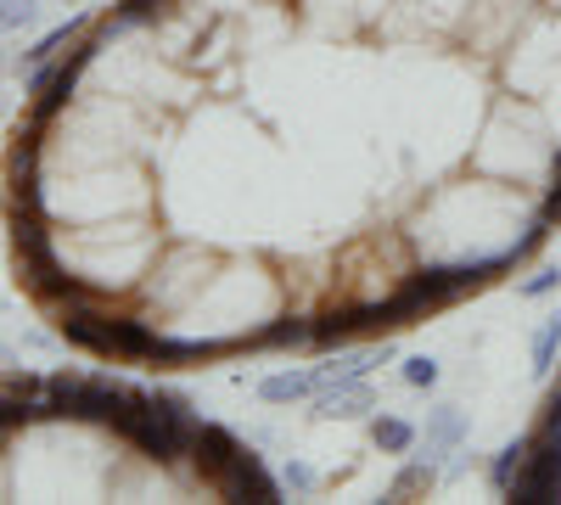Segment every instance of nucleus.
<instances>
[{
    "label": "nucleus",
    "instance_id": "9d476101",
    "mask_svg": "<svg viewBox=\"0 0 561 505\" xmlns=\"http://www.w3.org/2000/svg\"><path fill=\"white\" fill-rule=\"evenodd\" d=\"M556 359H561V309L545 320V326L534 332V343H528V365H534V377H550V371H556Z\"/></svg>",
    "mask_w": 561,
    "mask_h": 505
},
{
    "label": "nucleus",
    "instance_id": "a211bd4d",
    "mask_svg": "<svg viewBox=\"0 0 561 505\" xmlns=\"http://www.w3.org/2000/svg\"><path fill=\"white\" fill-rule=\"evenodd\" d=\"M0 309H7V298H0Z\"/></svg>",
    "mask_w": 561,
    "mask_h": 505
},
{
    "label": "nucleus",
    "instance_id": "423d86ee",
    "mask_svg": "<svg viewBox=\"0 0 561 505\" xmlns=\"http://www.w3.org/2000/svg\"><path fill=\"white\" fill-rule=\"evenodd\" d=\"M84 28H90V18H68V23H57V28H45L34 45H28V51H23V62H51V57H62L68 51V45H79L84 39Z\"/></svg>",
    "mask_w": 561,
    "mask_h": 505
},
{
    "label": "nucleus",
    "instance_id": "7ed1b4c3",
    "mask_svg": "<svg viewBox=\"0 0 561 505\" xmlns=\"http://www.w3.org/2000/svg\"><path fill=\"white\" fill-rule=\"evenodd\" d=\"M192 455H197V472H203V483H214V489L225 494V478H230V467H237V455H242V444L230 438L225 427H208V422H197Z\"/></svg>",
    "mask_w": 561,
    "mask_h": 505
},
{
    "label": "nucleus",
    "instance_id": "39448f33",
    "mask_svg": "<svg viewBox=\"0 0 561 505\" xmlns=\"http://www.w3.org/2000/svg\"><path fill=\"white\" fill-rule=\"evenodd\" d=\"M309 393H320V371H275V377L259 382V399L264 404H298Z\"/></svg>",
    "mask_w": 561,
    "mask_h": 505
},
{
    "label": "nucleus",
    "instance_id": "9b49d317",
    "mask_svg": "<svg viewBox=\"0 0 561 505\" xmlns=\"http://www.w3.org/2000/svg\"><path fill=\"white\" fill-rule=\"evenodd\" d=\"M523 467H528V438H511V444L494 455V461H489V483L505 494L511 483H517V472H523Z\"/></svg>",
    "mask_w": 561,
    "mask_h": 505
},
{
    "label": "nucleus",
    "instance_id": "f8f14e48",
    "mask_svg": "<svg viewBox=\"0 0 561 505\" xmlns=\"http://www.w3.org/2000/svg\"><path fill=\"white\" fill-rule=\"evenodd\" d=\"M259 343L264 348H304V343H314V326L309 320H270V326L259 332Z\"/></svg>",
    "mask_w": 561,
    "mask_h": 505
},
{
    "label": "nucleus",
    "instance_id": "f03ea898",
    "mask_svg": "<svg viewBox=\"0 0 561 505\" xmlns=\"http://www.w3.org/2000/svg\"><path fill=\"white\" fill-rule=\"evenodd\" d=\"M377 410V388H370V377H354V382H325L320 399H314V416L320 422H359Z\"/></svg>",
    "mask_w": 561,
    "mask_h": 505
},
{
    "label": "nucleus",
    "instance_id": "6e6552de",
    "mask_svg": "<svg viewBox=\"0 0 561 505\" xmlns=\"http://www.w3.org/2000/svg\"><path fill=\"white\" fill-rule=\"evenodd\" d=\"M421 282H427L433 303L444 309V303H455L460 292H472V269H466V264H427V269H421Z\"/></svg>",
    "mask_w": 561,
    "mask_h": 505
},
{
    "label": "nucleus",
    "instance_id": "4468645a",
    "mask_svg": "<svg viewBox=\"0 0 561 505\" xmlns=\"http://www.w3.org/2000/svg\"><path fill=\"white\" fill-rule=\"evenodd\" d=\"M438 377H444V365H438L433 354H410V359H404V382H410V388H438Z\"/></svg>",
    "mask_w": 561,
    "mask_h": 505
},
{
    "label": "nucleus",
    "instance_id": "f3484780",
    "mask_svg": "<svg viewBox=\"0 0 561 505\" xmlns=\"http://www.w3.org/2000/svg\"><path fill=\"white\" fill-rule=\"evenodd\" d=\"M314 483H320V478H314V467H304V461H293V467H287V489L314 494Z\"/></svg>",
    "mask_w": 561,
    "mask_h": 505
},
{
    "label": "nucleus",
    "instance_id": "2eb2a0df",
    "mask_svg": "<svg viewBox=\"0 0 561 505\" xmlns=\"http://www.w3.org/2000/svg\"><path fill=\"white\" fill-rule=\"evenodd\" d=\"M39 18V0H0V34L7 28H23Z\"/></svg>",
    "mask_w": 561,
    "mask_h": 505
},
{
    "label": "nucleus",
    "instance_id": "6ab92c4d",
    "mask_svg": "<svg viewBox=\"0 0 561 505\" xmlns=\"http://www.w3.org/2000/svg\"><path fill=\"white\" fill-rule=\"evenodd\" d=\"M0 359H7V354H0Z\"/></svg>",
    "mask_w": 561,
    "mask_h": 505
},
{
    "label": "nucleus",
    "instance_id": "dca6fc26",
    "mask_svg": "<svg viewBox=\"0 0 561 505\" xmlns=\"http://www.w3.org/2000/svg\"><path fill=\"white\" fill-rule=\"evenodd\" d=\"M550 292H561V264H545L539 275L523 282V298H550Z\"/></svg>",
    "mask_w": 561,
    "mask_h": 505
},
{
    "label": "nucleus",
    "instance_id": "1a4fd4ad",
    "mask_svg": "<svg viewBox=\"0 0 561 505\" xmlns=\"http://www.w3.org/2000/svg\"><path fill=\"white\" fill-rule=\"evenodd\" d=\"M415 438H421V427L404 422V416H370V444H377L382 455H410Z\"/></svg>",
    "mask_w": 561,
    "mask_h": 505
},
{
    "label": "nucleus",
    "instance_id": "20e7f679",
    "mask_svg": "<svg viewBox=\"0 0 561 505\" xmlns=\"http://www.w3.org/2000/svg\"><path fill=\"white\" fill-rule=\"evenodd\" d=\"M466 444V416H460V404H438V410H427V427H421V438H415V449L421 455H455Z\"/></svg>",
    "mask_w": 561,
    "mask_h": 505
},
{
    "label": "nucleus",
    "instance_id": "0eeeda50",
    "mask_svg": "<svg viewBox=\"0 0 561 505\" xmlns=\"http://www.w3.org/2000/svg\"><path fill=\"white\" fill-rule=\"evenodd\" d=\"M433 483H438V461H433V455H410V461L393 472V483H388V500L433 494Z\"/></svg>",
    "mask_w": 561,
    "mask_h": 505
},
{
    "label": "nucleus",
    "instance_id": "ddd939ff",
    "mask_svg": "<svg viewBox=\"0 0 561 505\" xmlns=\"http://www.w3.org/2000/svg\"><path fill=\"white\" fill-rule=\"evenodd\" d=\"M517 264V253L511 248H500V253H483V259H466V269H472V287H489V282H500V275Z\"/></svg>",
    "mask_w": 561,
    "mask_h": 505
},
{
    "label": "nucleus",
    "instance_id": "f257e3e1",
    "mask_svg": "<svg viewBox=\"0 0 561 505\" xmlns=\"http://www.w3.org/2000/svg\"><path fill=\"white\" fill-rule=\"evenodd\" d=\"M57 320H62V337L90 348V354H107V359H152L158 354V332L147 326V320L107 314V309H96V298L62 303Z\"/></svg>",
    "mask_w": 561,
    "mask_h": 505
}]
</instances>
